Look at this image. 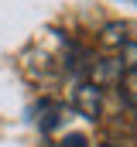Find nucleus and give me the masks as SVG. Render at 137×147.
I'll return each mask as SVG.
<instances>
[{"instance_id": "nucleus-3", "label": "nucleus", "mask_w": 137, "mask_h": 147, "mask_svg": "<svg viewBox=\"0 0 137 147\" xmlns=\"http://www.w3.org/2000/svg\"><path fill=\"white\" fill-rule=\"evenodd\" d=\"M117 86H120V99L130 110H137V69H123L120 79H117Z\"/></svg>"}, {"instance_id": "nucleus-6", "label": "nucleus", "mask_w": 137, "mask_h": 147, "mask_svg": "<svg viewBox=\"0 0 137 147\" xmlns=\"http://www.w3.org/2000/svg\"><path fill=\"white\" fill-rule=\"evenodd\" d=\"M58 147H89V140H86V134H65Z\"/></svg>"}, {"instance_id": "nucleus-1", "label": "nucleus", "mask_w": 137, "mask_h": 147, "mask_svg": "<svg viewBox=\"0 0 137 147\" xmlns=\"http://www.w3.org/2000/svg\"><path fill=\"white\" fill-rule=\"evenodd\" d=\"M72 110L79 116H86V120H100L103 116V89L93 86L89 79L75 82V89H72Z\"/></svg>"}, {"instance_id": "nucleus-2", "label": "nucleus", "mask_w": 137, "mask_h": 147, "mask_svg": "<svg viewBox=\"0 0 137 147\" xmlns=\"http://www.w3.org/2000/svg\"><path fill=\"white\" fill-rule=\"evenodd\" d=\"M65 113H68V106L45 99V103L38 106V127H41V130H55V127L62 123V116H65Z\"/></svg>"}, {"instance_id": "nucleus-4", "label": "nucleus", "mask_w": 137, "mask_h": 147, "mask_svg": "<svg viewBox=\"0 0 137 147\" xmlns=\"http://www.w3.org/2000/svg\"><path fill=\"white\" fill-rule=\"evenodd\" d=\"M103 41H106V45H113V48H123V45H127V24H106Z\"/></svg>"}, {"instance_id": "nucleus-5", "label": "nucleus", "mask_w": 137, "mask_h": 147, "mask_svg": "<svg viewBox=\"0 0 137 147\" xmlns=\"http://www.w3.org/2000/svg\"><path fill=\"white\" fill-rule=\"evenodd\" d=\"M120 65L123 69H137V41H127L120 48Z\"/></svg>"}]
</instances>
